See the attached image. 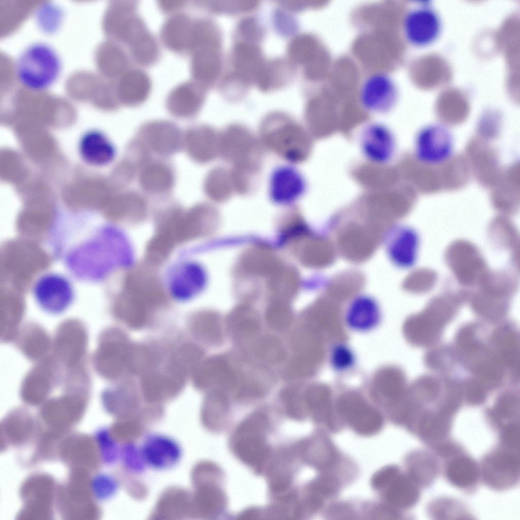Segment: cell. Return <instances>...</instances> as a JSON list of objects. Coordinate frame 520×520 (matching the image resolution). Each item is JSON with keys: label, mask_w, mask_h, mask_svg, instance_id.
I'll list each match as a JSON object with an SVG mask.
<instances>
[{"label": "cell", "mask_w": 520, "mask_h": 520, "mask_svg": "<svg viewBox=\"0 0 520 520\" xmlns=\"http://www.w3.org/2000/svg\"><path fill=\"white\" fill-rule=\"evenodd\" d=\"M49 246L75 278L95 283L115 265L116 232L95 222L73 220L52 226Z\"/></svg>", "instance_id": "6da1fadb"}, {"label": "cell", "mask_w": 520, "mask_h": 520, "mask_svg": "<svg viewBox=\"0 0 520 520\" xmlns=\"http://www.w3.org/2000/svg\"><path fill=\"white\" fill-rule=\"evenodd\" d=\"M192 21L186 13L172 14L160 28V38L165 46L174 52H188Z\"/></svg>", "instance_id": "ac0fdd59"}, {"label": "cell", "mask_w": 520, "mask_h": 520, "mask_svg": "<svg viewBox=\"0 0 520 520\" xmlns=\"http://www.w3.org/2000/svg\"><path fill=\"white\" fill-rule=\"evenodd\" d=\"M448 479L455 486L467 489L474 485L478 478V467L470 458L461 456L456 457L446 466Z\"/></svg>", "instance_id": "484cf974"}, {"label": "cell", "mask_w": 520, "mask_h": 520, "mask_svg": "<svg viewBox=\"0 0 520 520\" xmlns=\"http://www.w3.org/2000/svg\"><path fill=\"white\" fill-rule=\"evenodd\" d=\"M226 325L233 339L238 343H244L257 337L261 323L256 312L249 306H237L229 314Z\"/></svg>", "instance_id": "ffe728a7"}, {"label": "cell", "mask_w": 520, "mask_h": 520, "mask_svg": "<svg viewBox=\"0 0 520 520\" xmlns=\"http://www.w3.org/2000/svg\"><path fill=\"white\" fill-rule=\"evenodd\" d=\"M220 48H208L191 53L190 72L193 80L206 87L217 79L221 69Z\"/></svg>", "instance_id": "7402d4cb"}, {"label": "cell", "mask_w": 520, "mask_h": 520, "mask_svg": "<svg viewBox=\"0 0 520 520\" xmlns=\"http://www.w3.org/2000/svg\"><path fill=\"white\" fill-rule=\"evenodd\" d=\"M403 36L411 45L424 47L434 43L440 36L442 22L438 13L427 6L408 10L402 23Z\"/></svg>", "instance_id": "52a82bcc"}, {"label": "cell", "mask_w": 520, "mask_h": 520, "mask_svg": "<svg viewBox=\"0 0 520 520\" xmlns=\"http://www.w3.org/2000/svg\"><path fill=\"white\" fill-rule=\"evenodd\" d=\"M193 384L199 389L228 393L237 389L239 379L226 356H212L202 361L192 372Z\"/></svg>", "instance_id": "8992f818"}, {"label": "cell", "mask_w": 520, "mask_h": 520, "mask_svg": "<svg viewBox=\"0 0 520 520\" xmlns=\"http://www.w3.org/2000/svg\"><path fill=\"white\" fill-rule=\"evenodd\" d=\"M185 2L181 1H160L158 5L161 10L166 13L179 12L185 6Z\"/></svg>", "instance_id": "74e56055"}, {"label": "cell", "mask_w": 520, "mask_h": 520, "mask_svg": "<svg viewBox=\"0 0 520 520\" xmlns=\"http://www.w3.org/2000/svg\"><path fill=\"white\" fill-rule=\"evenodd\" d=\"M31 292L35 301L42 309L55 314L67 309L75 296L70 279L61 274L53 272H47L39 276L32 285Z\"/></svg>", "instance_id": "5b68a950"}, {"label": "cell", "mask_w": 520, "mask_h": 520, "mask_svg": "<svg viewBox=\"0 0 520 520\" xmlns=\"http://www.w3.org/2000/svg\"><path fill=\"white\" fill-rule=\"evenodd\" d=\"M175 180L173 168L162 160L151 159L139 172L141 187L150 195H168L173 188Z\"/></svg>", "instance_id": "2e32d148"}, {"label": "cell", "mask_w": 520, "mask_h": 520, "mask_svg": "<svg viewBox=\"0 0 520 520\" xmlns=\"http://www.w3.org/2000/svg\"><path fill=\"white\" fill-rule=\"evenodd\" d=\"M101 444L104 460L108 464L114 463L117 457V447L116 443L110 438L107 430H102L97 434Z\"/></svg>", "instance_id": "e575fe53"}, {"label": "cell", "mask_w": 520, "mask_h": 520, "mask_svg": "<svg viewBox=\"0 0 520 520\" xmlns=\"http://www.w3.org/2000/svg\"><path fill=\"white\" fill-rule=\"evenodd\" d=\"M305 184L301 174L294 167L281 166L272 173L269 182V195L278 204L295 201L305 190Z\"/></svg>", "instance_id": "5bb4252c"}, {"label": "cell", "mask_w": 520, "mask_h": 520, "mask_svg": "<svg viewBox=\"0 0 520 520\" xmlns=\"http://www.w3.org/2000/svg\"><path fill=\"white\" fill-rule=\"evenodd\" d=\"M280 264L273 251L265 246L252 247L241 256L237 267L239 274L268 276Z\"/></svg>", "instance_id": "d6986e66"}, {"label": "cell", "mask_w": 520, "mask_h": 520, "mask_svg": "<svg viewBox=\"0 0 520 520\" xmlns=\"http://www.w3.org/2000/svg\"><path fill=\"white\" fill-rule=\"evenodd\" d=\"M127 46L133 60L141 66H151L159 59L160 52L157 39L148 29L137 36Z\"/></svg>", "instance_id": "d4e9b609"}, {"label": "cell", "mask_w": 520, "mask_h": 520, "mask_svg": "<svg viewBox=\"0 0 520 520\" xmlns=\"http://www.w3.org/2000/svg\"><path fill=\"white\" fill-rule=\"evenodd\" d=\"M219 133L206 125H194L183 133V148L194 161L205 164L219 154Z\"/></svg>", "instance_id": "4fadbf2b"}, {"label": "cell", "mask_w": 520, "mask_h": 520, "mask_svg": "<svg viewBox=\"0 0 520 520\" xmlns=\"http://www.w3.org/2000/svg\"><path fill=\"white\" fill-rule=\"evenodd\" d=\"M453 150V138L445 126L428 125L418 133L415 141L416 157L425 164L435 165L447 160Z\"/></svg>", "instance_id": "ba28073f"}, {"label": "cell", "mask_w": 520, "mask_h": 520, "mask_svg": "<svg viewBox=\"0 0 520 520\" xmlns=\"http://www.w3.org/2000/svg\"><path fill=\"white\" fill-rule=\"evenodd\" d=\"M280 397L288 412L294 415L297 414L299 405V393L298 388L295 385L286 386L280 392Z\"/></svg>", "instance_id": "d590c367"}, {"label": "cell", "mask_w": 520, "mask_h": 520, "mask_svg": "<svg viewBox=\"0 0 520 520\" xmlns=\"http://www.w3.org/2000/svg\"><path fill=\"white\" fill-rule=\"evenodd\" d=\"M519 411V396L514 391H507L501 394L496 400L488 414L496 422L514 418Z\"/></svg>", "instance_id": "4dcf8cb0"}, {"label": "cell", "mask_w": 520, "mask_h": 520, "mask_svg": "<svg viewBox=\"0 0 520 520\" xmlns=\"http://www.w3.org/2000/svg\"><path fill=\"white\" fill-rule=\"evenodd\" d=\"M498 451L485 460L484 476L492 486L503 488L512 483L518 476L519 457L513 453Z\"/></svg>", "instance_id": "9a60e30c"}, {"label": "cell", "mask_w": 520, "mask_h": 520, "mask_svg": "<svg viewBox=\"0 0 520 520\" xmlns=\"http://www.w3.org/2000/svg\"><path fill=\"white\" fill-rule=\"evenodd\" d=\"M261 144L290 163H300L306 157L308 143L301 126L282 113L268 115L259 128Z\"/></svg>", "instance_id": "277c9868"}, {"label": "cell", "mask_w": 520, "mask_h": 520, "mask_svg": "<svg viewBox=\"0 0 520 520\" xmlns=\"http://www.w3.org/2000/svg\"><path fill=\"white\" fill-rule=\"evenodd\" d=\"M255 356L268 364L279 363L285 358V351L280 340L270 335L263 336L256 341L253 346Z\"/></svg>", "instance_id": "f546056e"}, {"label": "cell", "mask_w": 520, "mask_h": 520, "mask_svg": "<svg viewBox=\"0 0 520 520\" xmlns=\"http://www.w3.org/2000/svg\"><path fill=\"white\" fill-rule=\"evenodd\" d=\"M151 152L169 156L183 148V133L173 123L167 120L148 122L140 129L138 137Z\"/></svg>", "instance_id": "30bf717a"}, {"label": "cell", "mask_w": 520, "mask_h": 520, "mask_svg": "<svg viewBox=\"0 0 520 520\" xmlns=\"http://www.w3.org/2000/svg\"><path fill=\"white\" fill-rule=\"evenodd\" d=\"M221 36L216 24L211 20L200 17L193 19L188 52L211 48H220Z\"/></svg>", "instance_id": "cb8c5ba5"}, {"label": "cell", "mask_w": 520, "mask_h": 520, "mask_svg": "<svg viewBox=\"0 0 520 520\" xmlns=\"http://www.w3.org/2000/svg\"><path fill=\"white\" fill-rule=\"evenodd\" d=\"M206 96V87L194 80L186 81L170 91L167 97L166 107L176 117L192 118L200 111Z\"/></svg>", "instance_id": "7c38bea8"}, {"label": "cell", "mask_w": 520, "mask_h": 520, "mask_svg": "<svg viewBox=\"0 0 520 520\" xmlns=\"http://www.w3.org/2000/svg\"><path fill=\"white\" fill-rule=\"evenodd\" d=\"M79 151L86 162L96 166L109 164L116 154L111 141L104 134L96 131L87 132L82 137Z\"/></svg>", "instance_id": "44dd1931"}, {"label": "cell", "mask_w": 520, "mask_h": 520, "mask_svg": "<svg viewBox=\"0 0 520 520\" xmlns=\"http://www.w3.org/2000/svg\"><path fill=\"white\" fill-rule=\"evenodd\" d=\"M358 95L360 102L365 109L372 112H383L395 105L399 91L390 75L378 72L370 74L364 79Z\"/></svg>", "instance_id": "9c48e42d"}, {"label": "cell", "mask_w": 520, "mask_h": 520, "mask_svg": "<svg viewBox=\"0 0 520 520\" xmlns=\"http://www.w3.org/2000/svg\"><path fill=\"white\" fill-rule=\"evenodd\" d=\"M298 276L292 267L279 264L268 276L267 289L273 301L287 302L296 294Z\"/></svg>", "instance_id": "603a6c76"}, {"label": "cell", "mask_w": 520, "mask_h": 520, "mask_svg": "<svg viewBox=\"0 0 520 520\" xmlns=\"http://www.w3.org/2000/svg\"><path fill=\"white\" fill-rule=\"evenodd\" d=\"M265 319L269 327L273 330L284 331L292 323V310L287 302L273 301L267 307Z\"/></svg>", "instance_id": "1f68e13d"}, {"label": "cell", "mask_w": 520, "mask_h": 520, "mask_svg": "<svg viewBox=\"0 0 520 520\" xmlns=\"http://www.w3.org/2000/svg\"><path fill=\"white\" fill-rule=\"evenodd\" d=\"M117 481L108 474L99 475L93 482L96 496L100 499H109L113 496L118 489Z\"/></svg>", "instance_id": "836d02e7"}, {"label": "cell", "mask_w": 520, "mask_h": 520, "mask_svg": "<svg viewBox=\"0 0 520 520\" xmlns=\"http://www.w3.org/2000/svg\"><path fill=\"white\" fill-rule=\"evenodd\" d=\"M399 475L397 468L388 467L379 472L374 477L373 483L377 488L388 486Z\"/></svg>", "instance_id": "8d00e7d4"}, {"label": "cell", "mask_w": 520, "mask_h": 520, "mask_svg": "<svg viewBox=\"0 0 520 520\" xmlns=\"http://www.w3.org/2000/svg\"><path fill=\"white\" fill-rule=\"evenodd\" d=\"M219 154L230 163L237 180L255 183L261 168L263 151L260 141L247 127L240 124L227 126L219 134Z\"/></svg>", "instance_id": "7a4b0ae2"}, {"label": "cell", "mask_w": 520, "mask_h": 520, "mask_svg": "<svg viewBox=\"0 0 520 520\" xmlns=\"http://www.w3.org/2000/svg\"><path fill=\"white\" fill-rule=\"evenodd\" d=\"M205 193L215 202H224L235 192L230 172L218 167L211 170L204 183Z\"/></svg>", "instance_id": "83f0119b"}, {"label": "cell", "mask_w": 520, "mask_h": 520, "mask_svg": "<svg viewBox=\"0 0 520 520\" xmlns=\"http://www.w3.org/2000/svg\"><path fill=\"white\" fill-rule=\"evenodd\" d=\"M121 457L124 466L132 472L136 474L141 473L147 467L140 447L134 444H127L123 447Z\"/></svg>", "instance_id": "d6a6232c"}, {"label": "cell", "mask_w": 520, "mask_h": 520, "mask_svg": "<svg viewBox=\"0 0 520 520\" xmlns=\"http://www.w3.org/2000/svg\"><path fill=\"white\" fill-rule=\"evenodd\" d=\"M61 69V58L56 50L42 42L26 47L14 64L18 82L25 88L34 91L49 89L58 80Z\"/></svg>", "instance_id": "3957f363"}, {"label": "cell", "mask_w": 520, "mask_h": 520, "mask_svg": "<svg viewBox=\"0 0 520 520\" xmlns=\"http://www.w3.org/2000/svg\"><path fill=\"white\" fill-rule=\"evenodd\" d=\"M151 88L152 81L146 72L139 68L128 69L119 81L118 97L126 106L136 107L147 99Z\"/></svg>", "instance_id": "e0dca14e"}, {"label": "cell", "mask_w": 520, "mask_h": 520, "mask_svg": "<svg viewBox=\"0 0 520 520\" xmlns=\"http://www.w3.org/2000/svg\"><path fill=\"white\" fill-rule=\"evenodd\" d=\"M140 447L147 467L156 470L174 467L182 456V448L175 439L159 433L147 435Z\"/></svg>", "instance_id": "8fae6325"}, {"label": "cell", "mask_w": 520, "mask_h": 520, "mask_svg": "<svg viewBox=\"0 0 520 520\" xmlns=\"http://www.w3.org/2000/svg\"><path fill=\"white\" fill-rule=\"evenodd\" d=\"M389 485L386 495L387 499L394 504L407 507L413 505L417 500L418 491L410 479L398 475Z\"/></svg>", "instance_id": "f1b7e54d"}, {"label": "cell", "mask_w": 520, "mask_h": 520, "mask_svg": "<svg viewBox=\"0 0 520 520\" xmlns=\"http://www.w3.org/2000/svg\"><path fill=\"white\" fill-rule=\"evenodd\" d=\"M203 315L189 322L188 328L192 336L209 345L219 344L223 335L220 317L214 312Z\"/></svg>", "instance_id": "4316f807"}]
</instances>
